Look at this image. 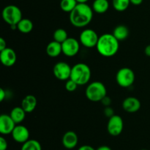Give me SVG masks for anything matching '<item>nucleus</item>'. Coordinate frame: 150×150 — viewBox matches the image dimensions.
<instances>
[{"label":"nucleus","mask_w":150,"mask_h":150,"mask_svg":"<svg viewBox=\"0 0 150 150\" xmlns=\"http://www.w3.org/2000/svg\"><path fill=\"white\" fill-rule=\"evenodd\" d=\"M96 150H112L109 146H101L98 147Z\"/></svg>","instance_id":"35"},{"label":"nucleus","mask_w":150,"mask_h":150,"mask_svg":"<svg viewBox=\"0 0 150 150\" xmlns=\"http://www.w3.org/2000/svg\"><path fill=\"white\" fill-rule=\"evenodd\" d=\"M72 67L66 62L60 61L56 63L53 68V73L55 77L59 80H68L70 78Z\"/></svg>","instance_id":"8"},{"label":"nucleus","mask_w":150,"mask_h":150,"mask_svg":"<svg viewBox=\"0 0 150 150\" xmlns=\"http://www.w3.org/2000/svg\"><path fill=\"white\" fill-rule=\"evenodd\" d=\"M130 34L128 28L125 25H118L114 28L113 31V35L119 41H125L127 38Z\"/></svg>","instance_id":"18"},{"label":"nucleus","mask_w":150,"mask_h":150,"mask_svg":"<svg viewBox=\"0 0 150 150\" xmlns=\"http://www.w3.org/2000/svg\"><path fill=\"white\" fill-rule=\"evenodd\" d=\"M144 53L146 56L150 57V44L146 46V48L144 49Z\"/></svg>","instance_id":"34"},{"label":"nucleus","mask_w":150,"mask_h":150,"mask_svg":"<svg viewBox=\"0 0 150 150\" xmlns=\"http://www.w3.org/2000/svg\"><path fill=\"white\" fill-rule=\"evenodd\" d=\"M91 69L88 65L83 63H76L72 67L70 79L74 81L78 85H86L91 79Z\"/></svg>","instance_id":"3"},{"label":"nucleus","mask_w":150,"mask_h":150,"mask_svg":"<svg viewBox=\"0 0 150 150\" xmlns=\"http://www.w3.org/2000/svg\"><path fill=\"white\" fill-rule=\"evenodd\" d=\"M130 4H133V5H140L142 2H143V0H130Z\"/></svg>","instance_id":"33"},{"label":"nucleus","mask_w":150,"mask_h":150,"mask_svg":"<svg viewBox=\"0 0 150 150\" xmlns=\"http://www.w3.org/2000/svg\"><path fill=\"white\" fill-rule=\"evenodd\" d=\"M26 111L21 107H16L12 109L10 116L16 124H20L26 118Z\"/></svg>","instance_id":"19"},{"label":"nucleus","mask_w":150,"mask_h":150,"mask_svg":"<svg viewBox=\"0 0 150 150\" xmlns=\"http://www.w3.org/2000/svg\"><path fill=\"white\" fill-rule=\"evenodd\" d=\"M62 53V44L57 41H53L50 42L46 46V54L51 57H57Z\"/></svg>","instance_id":"17"},{"label":"nucleus","mask_w":150,"mask_h":150,"mask_svg":"<svg viewBox=\"0 0 150 150\" xmlns=\"http://www.w3.org/2000/svg\"><path fill=\"white\" fill-rule=\"evenodd\" d=\"M101 102H102L103 104V105H105V107H108V106H110V104H111V100L109 97L107 96H106L104 97V98L103 99V100L101 101Z\"/></svg>","instance_id":"29"},{"label":"nucleus","mask_w":150,"mask_h":150,"mask_svg":"<svg viewBox=\"0 0 150 150\" xmlns=\"http://www.w3.org/2000/svg\"><path fill=\"white\" fill-rule=\"evenodd\" d=\"M86 98L91 101H101L107 96V90L105 85L99 81H95L88 85L85 91Z\"/></svg>","instance_id":"5"},{"label":"nucleus","mask_w":150,"mask_h":150,"mask_svg":"<svg viewBox=\"0 0 150 150\" xmlns=\"http://www.w3.org/2000/svg\"><path fill=\"white\" fill-rule=\"evenodd\" d=\"M33 23L29 19H22L17 25V29L23 34L29 33L33 29Z\"/></svg>","instance_id":"21"},{"label":"nucleus","mask_w":150,"mask_h":150,"mask_svg":"<svg viewBox=\"0 0 150 150\" xmlns=\"http://www.w3.org/2000/svg\"><path fill=\"white\" fill-rule=\"evenodd\" d=\"M92 8L95 13L103 14L107 12L109 8V2L108 0H95Z\"/></svg>","instance_id":"20"},{"label":"nucleus","mask_w":150,"mask_h":150,"mask_svg":"<svg viewBox=\"0 0 150 150\" xmlns=\"http://www.w3.org/2000/svg\"><path fill=\"white\" fill-rule=\"evenodd\" d=\"M119 49L120 41L113 35V34L105 33L99 37L96 49L103 57H113L118 52Z\"/></svg>","instance_id":"2"},{"label":"nucleus","mask_w":150,"mask_h":150,"mask_svg":"<svg viewBox=\"0 0 150 150\" xmlns=\"http://www.w3.org/2000/svg\"><path fill=\"white\" fill-rule=\"evenodd\" d=\"M78 86H79V85H78L74 81H73L70 79L67 80V82H66L65 83V89L67 90V91H69V92H73V91H75L77 89Z\"/></svg>","instance_id":"26"},{"label":"nucleus","mask_w":150,"mask_h":150,"mask_svg":"<svg viewBox=\"0 0 150 150\" xmlns=\"http://www.w3.org/2000/svg\"><path fill=\"white\" fill-rule=\"evenodd\" d=\"M93 10L86 3H79L70 13V21L73 26L83 28L90 24L93 19Z\"/></svg>","instance_id":"1"},{"label":"nucleus","mask_w":150,"mask_h":150,"mask_svg":"<svg viewBox=\"0 0 150 150\" xmlns=\"http://www.w3.org/2000/svg\"><path fill=\"white\" fill-rule=\"evenodd\" d=\"M6 97V91L3 88L0 89V101H4Z\"/></svg>","instance_id":"32"},{"label":"nucleus","mask_w":150,"mask_h":150,"mask_svg":"<svg viewBox=\"0 0 150 150\" xmlns=\"http://www.w3.org/2000/svg\"><path fill=\"white\" fill-rule=\"evenodd\" d=\"M21 150H42V146L37 140L29 139L22 144Z\"/></svg>","instance_id":"23"},{"label":"nucleus","mask_w":150,"mask_h":150,"mask_svg":"<svg viewBox=\"0 0 150 150\" xmlns=\"http://www.w3.org/2000/svg\"><path fill=\"white\" fill-rule=\"evenodd\" d=\"M0 60L3 66L7 67L13 66L17 60L16 51L13 49L7 47L4 50L0 51Z\"/></svg>","instance_id":"13"},{"label":"nucleus","mask_w":150,"mask_h":150,"mask_svg":"<svg viewBox=\"0 0 150 150\" xmlns=\"http://www.w3.org/2000/svg\"><path fill=\"white\" fill-rule=\"evenodd\" d=\"M124 122L122 117L118 115H114L109 118L107 124V129L109 135L112 136H118L123 131Z\"/></svg>","instance_id":"9"},{"label":"nucleus","mask_w":150,"mask_h":150,"mask_svg":"<svg viewBox=\"0 0 150 150\" xmlns=\"http://www.w3.org/2000/svg\"><path fill=\"white\" fill-rule=\"evenodd\" d=\"M8 144L5 138L3 136L0 137V150H7Z\"/></svg>","instance_id":"27"},{"label":"nucleus","mask_w":150,"mask_h":150,"mask_svg":"<svg viewBox=\"0 0 150 150\" xmlns=\"http://www.w3.org/2000/svg\"><path fill=\"white\" fill-rule=\"evenodd\" d=\"M3 20L10 26L13 30L17 29L18 24L20 22L22 18V12L18 6L14 4L7 5L3 9L1 13Z\"/></svg>","instance_id":"4"},{"label":"nucleus","mask_w":150,"mask_h":150,"mask_svg":"<svg viewBox=\"0 0 150 150\" xmlns=\"http://www.w3.org/2000/svg\"><path fill=\"white\" fill-rule=\"evenodd\" d=\"M136 76L131 69L124 67L120 69L116 74V81L122 88L130 87L135 82Z\"/></svg>","instance_id":"6"},{"label":"nucleus","mask_w":150,"mask_h":150,"mask_svg":"<svg viewBox=\"0 0 150 150\" xmlns=\"http://www.w3.org/2000/svg\"><path fill=\"white\" fill-rule=\"evenodd\" d=\"M13 140L16 142L23 144L29 140V131L27 127L21 124H16L11 133Z\"/></svg>","instance_id":"11"},{"label":"nucleus","mask_w":150,"mask_h":150,"mask_svg":"<svg viewBox=\"0 0 150 150\" xmlns=\"http://www.w3.org/2000/svg\"><path fill=\"white\" fill-rule=\"evenodd\" d=\"M130 4V0H112L113 7L118 12H123L126 10Z\"/></svg>","instance_id":"24"},{"label":"nucleus","mask_w":150,"mask_h":150,"mask_svg":"<svg viewBox=\"0 0 150 150\" xmlns=\"http://www.w3.org/2000/svg\"><path fill=\"white\" fill-rule=\"evenodd\" d=\"M62 53L67 57H74L80 49V42L74 38H68L62 44Z\"/></svg>","instance_id":"10"},{"label":"nucleus","mask_w":150,"mask_h":150,"mask_svg":"<svg viewBox=\"0 0 150 150\" xmlns=\"http://www.w3.org/2000/svg\"><path fill=\"white\" fill-rule=\"evenodd\" d=\"M16 124L10 115L1 114L0 116V132L2 135L11 134Z\"/></svg>","instance_id":"12"},{"label":"nucleus","mask_w":150,"mask_h":150,"mask_svg":"<svg viewBox=\"0 0 150 150\" xmlns=\"http://www.w3.org/2000/svg\"><path fill=\"white\" fill-rule=\"evenodd\" d=\"M7 48V42L3 38H0V51Z\"/></svg>","instance_id":"30"},{"label":"nucleus","mask_w":150,"mask_h":150,"mask_svg":"<svg viewBox=\"0 0 150 150\" xmlns=\"http://www.w3.org/2000/svg\"><path fill=\"white\" fill-rule=\"evenodd\" d=\"M53 37H54V41H57L60 44H62L68 38L67 31L64 29H62V28L56 29L53 34Z\"/></svg>","instance_id":"25"},{"label":"nucleus","mask_w":150,"mask_h":150,"mask_svg":"<svg viewBox=\"0 0 150 150\" xmlns=\"http://www.w3.org/2000/svg\"><path fill=\"white\" fill-rule=\"evenodd\" d=\"M99 37L93 29H85L79 35V42L86 48H93L96 47Z\"/></svg>","instance_id":"7"},{"label":"nucleus","mask_w":150,"mask_h":150,"mask_svg":"<svg viewBox=\"0 0 150 150\" xmlns=\"http://www.w3.org/2000/svg\"><path fill=\"white\" fill-rule=\"evenodd\" d=\"M104 114L106 116H108V118H111V116H114V110L113 108H111L110 106L108 107H105V108L104 109Z\"/></svg>","instance_id":"28"},{"label":"nucleus","mask_w":150,"mask_h":150,"mask_svg":"<svg viewBox=\"0 0 150 150\" xmlns=\"http://www.w3.org/2000/svg\"><path fill=\"white\" fill-rule=\"evenodd\" d=\"M141 101L134 96H129L125 99L122 102V107L126 112L130 113H136L141 108Z\"/></svg>","instance_id":"14"},{"label":"nucleus","mask_w":150,"mask_h":150,"mask_svg":"<svg viewBox=\"0 0 150 150\" xmlns=\"http://www.w3.org/2000/svg\"><path fill=\"white\" fill-rule=\"evenodd\" d=\"M62 145L67 149H74L79 142L77 134L73 131H67L64 134L62 139Z\"/></svg>","instance_id":"15"},{"label":"nucleus","mask_w":150,"mask_h":150,"mask_svg":"<svg viewBox=\"0 0 150 150\" xmlns=\"http://www.w3.org/2000/svg\"><path fill=\"white\" fill-rule=\"evenodd\" d=\"M141 150H147V149H141Z\"/></svg>","instance_id":"37"},{"label":"nucleus","mask_w":150,"mask_h":150,"mask_svg":"<svg viewBox=\"0 0 150 150\" xmlns=\"http://www.w3.org/2000/svg\"><path fill=\"white\" fill-rule=\"evenodd\" d=\"M38 104V101L35 96L27 95L22 99L21 107L26 111V113H32L35 110Z\"/></svg>","instance_id":"16"},{"label":"nucleus","mask_w":150,"mask_h":150,"mask_svg":"<svg viewBox=\"0 0 150 150\" xmlns=\"http://www.w3.org/2000/svg\"><path fill=\"white\" fill-rule=\"evenodd\" d=\"M78 150H96V149H95L93 147L89 145H83L79 147V148L78 149Z\"/></svg>","instance_id":"31"},{"label":"nucleus","mask_w":150,"mask_h":150,"mask_svg":"<svg viewBox=\"0 0 150 150\" xmlns=\"http://www.w3.org/2000/svg\"><path fill=\"white\" fill-rule=\"evenodd\" d=\"M78 3H86L89 0H76Z\"/></svg>","instance_id":"36"},{"label":"nucleus","mask_w":150,"mask_h":150,"mask_svg":"<svg viewBox=\"0 0 150 150\" xmlns=\"http://www.w3.org/2000/svg\"><path fill=\"white\" fill-rule=\"evenodd\" d=\"M78 4L79 3L76 0H62L60 2V7L62 11L70 13Z\"/></svg>","instance_id":"22"}]
</instances>
